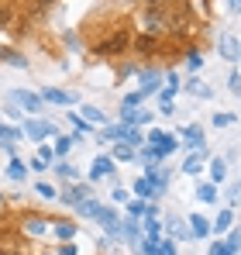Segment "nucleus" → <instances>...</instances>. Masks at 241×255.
Here are the masks:
<instances>
[{
	"mask_svg": "<svg viewBox=\"0 0 241 255\" xmlns=\"http://www.w3.org/2000/svg\"><path fill=\"white\" fill-rule=\"evenodd\" d=\"M152 141H155V152H159V155H169V152L176 148V138H172V134H162V131H152Z\"/></svg>",
	"mask_w": 241,
	"mask_h": 255,
	"instance_id": "1",
	"label": "nucleus"
},
{
	"mask_svg": "<svg viewBox=\"0 0 241 255\" xmlns=\"http://www.w3.org/2000/svg\"><path fill=\"white\" fill-rule=\"evenodd\" d=\"M124 45H127V31H118V35H114L111 42H104V45H100V52H104V55H107V52L114 55V52H120V48H124Z\"/></svg>",
	"mask_w": 241,
	"mask_h": 255,
	"instance_id": "2",
	"label": "nucleus"
},
{
	"mask_svg": "<svg viewBox=\"0 0 241 255\" xmlns=\"http://www.w3.org/2000/svg\"><path fill=\"white\" fill-rule=\"evenodd\" d=\"M111 172H114V162L100 155V159L93 162V172H90V176H93V179H100V176H111Z\"/></svg>",
	"mask_w": 241,
	"mask_h": 255,
	"instance_id": "3",
	"label": "nucleus"
},
{
	"mask_svg": "<svg viewBox=\"0 0 241 255\" xmlns=\"http://www.w3.org/2000/svg\"><path fill=\"white\" fill-rule=\"evenodd\" d=\"M45 100L48 104H76L73 93H62V90H45Z\"/></svg>",
	"mask_w": 241,
	"mask_h": 255,
	"instance_id": "4",
	"label": "nucleus"
},
{
	"mask_svg": "<svg viewBox=\"0 0 241 255\" xmlns=\"http://www.w3.org/2000/svg\"><path fill=\"white\" fill-rule=\"evenodd\" d=\"M221 52H224L231 62L238 59V42H235V35H224V38H221Z\"/></svg>",
	"mask_w": 241,
	"mask_h": 255,
	"instance_id": "5",
	"label": "nucleus"
},
{
	"mask_svg": "<svg viewBox=\"0 0 241 255\" xmlns=\"http://www.w3.org/2000/svg\"><path fill=\"white\" fill-rule=\"evenodd\" d=\"M190 224H193V235H197V238H207V235H210V228H207V221H203L200 214H193Z\"/></svg>",
	"mask_w": 241,
	"mask_h": 255,
	"instance_id": "6",
	"label": "nucleus"
},
{
	"mask_svg": "<svg viewBox=\"0 0 241 255\" xmlns=\"http://www.w3.org/2000/svg\"><path fill=\"white\" fill-rule=\"evenodd\" d=\"M97 217H100V221H104V228H107V231H111V235H114V231H118V217H114V214H111V211H97Z\"/></svg>",
	"mask_w": 241,
	"mask_h": 255,
	"instance_id": "7",
	"label": "nucleus"
},
{
	"mask_svg": "<svg viewBox=\"0 0 241 255\" xmlns=\"http://www.w3.org/2000/svg\"><path fill=\"white\" fill-rule=\"evenodd\" d=\"M80 114L86 118V121H93V125H100V121H107V118H104V114H100L97 107H80Z\"/></svg>",
	"mask_w": 241,
	"mask_h": 255,
	"instance_id": "8",
	"label": "nucleus"
},
{
	"mask_svg": "<svg viewBox=\"0 0 241 255\" xmlns=\"http://www.w3.org/2000/svg\"><path fill=\"white\" fill-rule=\"evenodd\" d=\"M48 131H52V128L41 125V121H31V125H28V134H31V138H45Z\"/></svg>",
	"mask_w": 241,
	"mask_h": 255,
	"instance_id": "9",
	"label": "nucleus"
},
{
	"mask_svg": "<svg viewBox=\"0 0 241 255\" xmlns=\"http://www.w3.org/2000/svg\"><path fill=\"white\" fill-rule=\"evenodd\" d=\"M14 97H17V104H24V107H31V111L41 104L38 97H31V93H24V90H21V93H14Z\"/></svg>",
	"mask_w": 241,
	"mask_h": 255,
	"instance_id": "10",
	"label": "nucleus"
},
{
	"mask_svg": "<svg viewBox=\"0 0 241 255\" xmlns=\"http://www.w3.org/2000/svg\"><path fill=\"white\" fill-rule=\"evenodd\" d=\"M124 121H127V125H141V121H148V114H141V111H127Z\"/></svg>",
	"mask_w": 241,
	"mask_h": 255,
	"instance_id": "11",
	"label": "nucleus"
},
{
	"mask_svg": "<svg viewBox=\"0 0 241 255\" xmlns=\"http://www.w3.org/2000/svg\"><path fill=\"white\" fill-rule=\"evenodd\" d=\"M114 155H118V159H134V148L124 141V145H118V148H114Z\"/></svg>",
	"mask_w": 241,
	"mask_h": 255,
	"instance_id": "12",
	"label": "nucleus"
},
{
	"mask_svg": "<svg viewBox=\"0 0 241 255\" xmlns=\"http://www.w3.org/2000/svg\"><path fill=\"white\" fill-rule=\"evenodd\" d=\"M210 176H214L217 183L224 179V162H221V159H214V162H210Z\"/></svg>",
	"mask_w": 241,
	"mask_h": 255,
	"instance_id": "13",
	"label": "nucleus"
},
{
	"mask_svg": "<svg viewBox=\"0 0 241 255\" xmlns=\"http://www.w3.org/2000/svg\"><path fill=\"white\" fill-rule=\"evenodd\" d=\"M69 148H73V138H59V145H55V152H59V155H66Z\"/></svg>",
	"mask_w": 241,
	"mask_h": 255,
	"instance_id": "14",
	"label": "nucleus"
},
{
	"mask_svg": "<svg viewBox=\"0 0 241 255\" xmlns=\"http://www.w3.org/2000/svg\"><path fill=\"white\" fill-rule=\"evenodd\" d=\"M228 224H231V211H224V214H221V217H217V224H214V228H217V231H224V228H228Z\"/></svg>",
	"mask_w": 241,
	"mask_h": 255,
	"instance_id": "15",
	"label": "nucleus"
},
{
	"mask_svg": "<svg viewBox=\"0 0 241 255\" xmlns=\"http://www.w3.org/2000/svg\"><path fill=\"white\" fill-rule=\"evenodd\" d=\"M138 48H145V52H152V48H155V38H152V35H145V38H138Z\"/></svg>",
	"mask_w": 241,
	"mask_h": 255,
	"instance_id": "16",
	"label": "nucleus"
},
{
	"mask_svg": "<svg viewBox=\"0 0 241 255\" xmlns=\"http://www.w3.org/2000/svg\"><path fill=\"white\" fill-rule=\"evenodd\" d=\"M73 231H76L73 224H59V238H66V242H69V238H73Z\"/></svg>",
	"mask_w": 241,
	"mask_h": 255,
	"instance_id": "17",
	"label": "nucleus"
},
{
	"mask_svg": "<svg viewBox=\"0 0 241 255\" xmlns=\"http://www.w3.org/2000/svg\"><path fill=\"white\" fill-rule=\"evenodd\" d=\"M10 176H14V179H21V176H24V166H21V162H17V159H14V162H10Z\"/></svg>",
	"mask_w": 241,
	"mask_h": 255,
	"instance_id": "18",
	"label": "nucleus"
},
{
	"mask_svg": "<svg viewBox=\"0 0 241 255\" xmlns=\"http://www.w3.org/2000/svg\"><path fill=\"white\" fill-rule=\"evenodd\" d=\"M80 211H83V214H97V211H100V207H97L93 200H83V204H80Z\"/></svg>",
	"mask_w": 241,
	"mask_h": 255,
	"instance_id": "19",
	"label": "nucleus"
},
{
	"mask_svg": "<svg viewBox=\"0 0 241 255\" xmlns=\"http://www.w3.org/2000/svg\"><path fill=\"white\" fill-rule=\"evenodd\" d=\"M134 190H138V193H152V183H148V179H138Z\"/></svg>",
	"mask_w": 241,
	"mask_h": 255,
	"instance_id": "20",
	"label": "nucleus"
},
{
	"mask_svg": "<svg viewBox=\"0 0 241 255\" xmlns=\"http://www.w3.org/2000/svg\"><path fill=\"white\" fill-rule=\"evenodd\" d=\"M231 121H235V114H217L214 118V125H231Z\"/></svg>",
	"mask_w": 241,
	"mask_h": 255,
	"instance_id": "21",
	"label": "nucleus"
},
{
	"mask_svg": "<svg viewBox=\"0 0 241 255\" xmlns=\"http://www.w3.org/2000/svg\"><path fill=\"white\" fill-rule=\"evenodd\" d=\"M200 200H214V186H200Z\"/></svg>",
	"mask_w": 241,
	"mask_h": 255,
	"instance_id": "22",
	"label": "nucleus"
},
{
	"mask_svg": "<svg viewBox=\"0 0 241 255\" xmlns=\"http://www.w3.org/2000/svg\"><path fill=\"white\" fill-rule=\"evenodd\" d=\"M145 228H148V235H152V238H155V235H159V221H155V217H152V221H148V224H145Z\"/></svg>",
	"mask_w": 241,
	"mask_h": 255,
	"instance_id": "23",
	"label": "nucleus"
},
{
	"mask_svg": "<svg viewBox=\"0 0 241 255\" xmlns=\"http://www.w3.org/2000/svg\"><path fill=\"white\" fill-rule=\"evenodd\" d=\"M38 193H41V197H55V190H52L48 183H41V186H38Z\"/></svg>",
	"mask_w": 241,
	"mask_h": 255,
	"instance_id": "24",
	"label": "nucleus"
},
{
	"mask_svg": "<svg viewBox=\"0 0 241 255\" xmlns=\"http://www.w3.org/2000/svg\"><path fill=\"white\" fill-rule=\"evenodd\" d=\"M197 166H200V159L193 155V159H186V172H197Z\"/></svg>",
	"mask_w": 241,
	"mask_h": 255,
	"instance_id": "25",
	"label": "nucleus"
},
{
	"mask_svg": "<svg viewBox=\"0 0 241 255\" xmlns=\"http://www.w3.org/2000/svg\"><path fill=\"white\" fill-rule=\"evenodd\" d=\"M210 255H228V249H224V245H217V242H214V245H210Z\"/></svg>",
	"mask_w": 241,
	"mask_h": 255,
	"instance_id": "26",
	"label": "nucleus"
},
{
	"mask_svg": "<svg viewBox=\"0 0 241 255\" xmlns=\"http://www.w3.org/2000/svg\"><path fill=\"white\" fill-rule=\"evenodd\" d=\"M59 255H76V252H73V245H62V252H59Z\"/></svg>",
	"mask_w": 241,
	"mask_h": 255,
	"instance_id": "27",
	"label": "nucleus"
},
{
	"mask_svg": "<svg viewBox=\"0 0 241 255\" xmlns=\"http://www.w3.org/2000/svg\"><path fill=\"white\" fill-rule=\"evenodd\" d=\"M0 255H17V252H0Z\"/></svg>",
	"mask_w": 241,
	"mask_h": 255,
	"instance_id": "28",
	"label": "nucleus"
},
{
	"mask_svg": "<svg viewBox=\"0 0 241 255\" xmlns=\"http://www.w3.org/2000/svg\"><path fill=\"white\" fill-rule=\"evenodd\" d=\"M41 3H52V0H41Z\"/></svg>",
	"mask_w": 241,
	"mask_h": 255,
	"instance_id": "29",
	"label": "nucleus"
}]
</instances>
